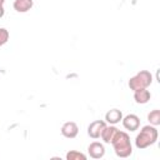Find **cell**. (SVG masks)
Returning <instances> with one entry per match:
<instances>
[{
  "instance_id": "1",
  "label": "cell",
  "mask_w": 160,
  "mask_h": 160,
  "mask_svg": "<svg viewBox=\"0 0 160 160\" xmlns=\"http://www.w3.org/2000/svg\"><path fill=\"white\" fill-rule=\"evenodd\" d=\"M159 136L158 129L154 125H145L135 138V145L138 149H145L156 142Z\"/></svg>"
},
{
  "instance_id": "2",
  "label": "cell",
  "mask_w": 160,
  "mask_h": 160,
  "mask_svg": "<svg viewBox=\"0 0 160 160\" xmlns=\"http://www.w3.org/2000/svg\"><path fill=\"white\" fill-rule=\"evenodd\" d=\"M111 145L114 146L115 154L119 158H128L132 152V148H131V142H130V136L125 131H120L119 130L118 134L115 135L114 140L111 141Z\"/></svg>"
},
{
  "instance_id": "3",
  "label": "cell",
  "mask_w": 160,
  "mask_h": 160,
  "mask_svg": "<svg viewBox=\"0 0 160 160\" xmlns=\"http://www.w3.org/2000/svg\"><path fill=\"white\" fill-rule=\"evenodd\" d=\"M152 82V75L148 70H140L136 75L130 78L129 80V88L131 90H139V89H148Z\"/></svg>"
},
{
  "instance_id": "4",
  "label": "cell",
  "mask_w": 160,
  "mask_h": 160,
  "mask_svg": "<svg viewBox=\"0 0 160 160\" xmlns=\"http://www.w3.org/2000/svg\"><path fill=\"white\" fill-rule=\"evenodd\" d=\"M105 126H106V121L95 120V121L90 122V125L88 126V135L90 138H92V139H99Z\"/></svg>"
},
{
  "instance_id": "5",
  "label": "cell",
  "mask_w": 160,
  "mask_h": 160,
  "mask_svg": "<svg viewBox=\"0 0 160 160\" xmlns=\"http://www.w3.org/2000/svg\"><path fill=\"white\" fill-rule=\"evenodd\" d=\"M121 121H122L124 128H125L126 130H130V131H135V130H138L139 126H140V118H139L138 115H135V114H129V115H126L125 118L121 119Z\"/></svg>"
},
{
  "instance_id": "6",
  "label": "cell",
  "mask_w": 160,
  "mask_h": 160,
  "mask_svg": "<svg viewBox=\"0 0 160 160\" xmlns=\"http://www.w3.org/2000/svg\"><path fill=\"white\" fill-rule=\"evenodd\" d=\"M61 134L68 139H74L79 134V126L75 121H66L61 126Z\"/></svg>"
},
{
  "instance_id": "7",
  "label": "cell",
  "mask_w": 160,
  "mask_h": 160,
  "mask_svg": "<svg viewBox=\"0 0 160 160\" xmlns=\"http://www.w3.org/2000/svg\"><path fill=\"white\" fill-rule=\"evenodd\" d=\"M88 152L92 159H101L105 155V148L101 142L94 141L88 146Z\"/></svg>"
},
{
  "instance_id": "8",
  "label": "cell",
  "mask_w": 160,
  "mask_h": 160,
  "mask_svg": "<svg viewBox=\"0 0 160 160\" xmlns=\"http://www.w3.org/2000/svg\"><path fill=\"white\" fill-rule=\"evenodd\" d=\"M118 131H119V129H118L116 126H114V125H106V126L104 128V130H102L100 138L104 140V142L111 144V141L114 140V138H115V135L118 134Z\"/></svg>"
},
{
  "instance_id": "9",
  "label": "cell",
  "mask_w": 160,
  "mask_h": 160,
  "mask_svg": "<svg viewBox=\"0 0 160 160\" xmlns=\"http://www.w3.org/2000/svg\"><path fill=\"white\" fill-rule=\"evenodd\" d=\"M122 119V112L119 109H111L105 114V121L109 122L110 125H115L120 122Z\"/></svg>"
},
{
  "instance_id": "10",
  "label": "cell",
  "mask_w": 160,
  "mask_h": 160,
  "mask_svg": "<svg viewBox=\"0 0 160 160\" xmlns=\"http://www.w3.org/2000/svg\"><path fill=\"white\" fill-rule=\"evenodd\" d=\"M151 98V94L148 89H139L134 91V99L138 104H146Z\"/></svg>"
},
{
  "instance_id": "11",
  "label": "cell",
  "mask_w": 160,
  "mask_h": 160,
  "mask_svg": "<svg viewBox=\"0 0 160 160\" xmlns=\"http://www.w3.org/2000/svg\"><path fill=\"white\" fill-rule=\"evenodd\" d=\"M34 5V0H15L14 1V9L18 12H26L29 11Z\"/></svg>"
},
{
  "instance_id": "12",
  "label": "cell",
  "mask_w": 160,
  "mask_h": 160,
  "mask_svg": "<svg viewBox=\"0 0 160 160\" xmlns=\"http://www.w3.org/2000/svg\"><path fill=\"white\" fill-rule=\"evenodd\" d=\"M148 120H149L150 125H154V126L160 125V110L155 109V110L150 111L148 115Z\"/></svg>"
},
{
  "instance_id": "13",
  "label": "cell",
  "mask_w": 160,
  "mask_h": 160,
  "mask_svg": "<svg viewBox=\"0 0 160 160\" xmlns=\"http://www.w3.org/2000/svg\"><path fill=\"white\" fill-rule=\"evenodd\" d=\"M66 160H86V155L76 150H70L66 154Z\"/></svg>"
},
{
  "instance_id": "14",
  "label": "cell",
  "mask_w": 160,
  "mask_h": 160,
  "mask_svg": "<svg viewBox=\"0 0 160 160\" xmlns=\"http://www.w3.org/2000/svg\"><path fill=\"white\" fill-rule=\"evenodd\" d=\"M9 36H10L9 31H8L5 28H0V46L5 45V44L8 42Z\"/></svg>"
},
{
  "instance_id": "15",
  "label": "cell",
  "mask_w": 160,
  "mask_h": 160,
  "mask_svg": "<svg viewBox=\"0 0 160 160\" xmlns=\"http://www.w3.org/2000/svg\"><path fill=\"white\" fill-rule=\"evenodd\" d=\"M4 14H5L4 6H2V5H0V18H2V16H4Z\"/></svg>"
},
{
  "instance_id": "16",
  "label": "cell",
  "mask_w": 160,
  "mask_h": 160,
  "mask_svg": "<svg viewBox=\"0 0 160 160\" xmlns=\"http://www.w3.org/2000/svg\"><path fill=\"white\" fill-rule=\"evenodd\" d=\"M4 2H5V0H0V5H4Z\"/></svg>"
}]
</instances>
